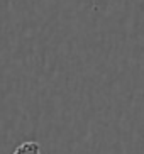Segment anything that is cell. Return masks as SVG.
I'll return each mask as SVG.
<instances>
[{
    "label": "cell",
    "mask_w": 144,
    "mask_h": 154,
    "mask_svg": "<svg viewBox=\"0 0 144 154\" xmlns=\"http://www.w3.org/2000/svg\"><path fill=\"white\" fill-rule=\"evenodd\" d=\"M12 154H41V147L37 142H24Z\"/></svg>",
    "instance_id": "obj_1"
}]
</instances>
